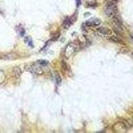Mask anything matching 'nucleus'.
<instances>
[{
    "mask_svg": "<svg viewBox=\"0 0 133 133\" xmlns=\"http://www.w3.org/2000/svg\"><path fill=\"white\" fill-rule=\"evenodd\" d=\"M104 13L109 17H112L115 15H117L118 9H117L116 3L113 2H110L108 3L105 8H104Z\"/></svg>",
    "mask_w": 133,
    "mask_h": 133,
    "instance_id": "1",
    "label": "nucleus"
},
{
    "mask_svg": "<svg viewBox=\"0 0 133 133\" xmlns=\"http://www.w3.org/2000/svg\"><path fill=\"white\" fill-rule=\"evenodd\" d=\"M112 26L115 31L117 33H121L124 31V26H123L122 20L118 15L112 17Z\"/></svg>",
    "mask_w": 133,
    "mask_h": 133,
    "instance_id": "2",
    "label": "nucleus"
},
{
    "mask_svg": "<svg viewBox=\"0 0 133 133\" xmlns=\"http://www.w3.org/2000/svg\"><path fill=\"white\" fill-rule=\"evenodd\" d=\"M76 50H77V46L73 43L69 44L68 45L66 46V49H65L64 51V55L66 58L71 57L75 53Z\"/></svg>",
    "mask_w": 133,
    "mask_h": 133,
    "instance_id": "3",
    "label": "nucleus"
},
{
    "mask_svg": "<svg viewBox=\"0 0 133 133\" xmlns=\"http://www.w3.org/2000/svg\"><path fill=\"white\" fill-rule=\"evenodd\" d=\"M101 21L98 18H91L85 22V25L87 27H98L101 25Z\"/></svg>",
    "mask_w": 133,
    "mask_h": 133,
    "instance_id": "4",
    "label": "nucleus"
},
{
    "mask_svg": "<svg viewBox=\"0 0 133 133\" xmlns=\"http://www.w3.org/2000/svg\"><path fill=\"white\" fill-rule=\"evenodd\" d=\"M97 31L99 33L102 34L103 35H112V31L110 30V29L107 28V27H100L97 29Z\"/></svg>",
    "mask_w": 133,
    "mask_h": 133,
    "instance_id": "5",
    "label": "nucleus"
},
{
    "mask_svg": "<svg viewBox=\"0 0 133 133\" xmlns=\"http://www.w3.org/2000/svg\"><path fill=\"white\" fill-rule=\"evenodd\" d=\"M73 23V21L70 18H66V19L63 21V26L65 29H69L70 27L71 26V25Z\"/></svg>",
    "mask_w": 133,
    "mask_h": 133,
    "instance_id": "6",
    "label": "nucleus"
},
{
    "mask_svg": "<svg viewBox=\"0 0 133 133\" xmlns=\"http://www.w3.org/2000/svg\"><path fill=\"white\" fill-rule=\"evenodd\" d=\"M14 73L17 78H19L21 75V69H20L19 67H18V66H15V68L14 69Z\"/></svg>",
    "mask_w": 133,
    "mask_h": 133,
    "instance_id": "7",
    "label": "nucleus"
},
{
    "mask_svg": "<svg viewBox=\"0 0 133 133\" xmlns=\"http://www.w3.org/2000/svg\"><path fill=\"white\" fill-rule=\"evenodd\" d=\"M110 41H113V42L115 43H123V41H122V40H121V39H119L118 37L115 36H112L110 38Z\"/></svg>",
    "mask_w": 133,
    "mask_h": 133,
    "instance_id": "8",
    "label": "nucleus"
},
{
    "mask_svg": "<svg viewBox=\"0 0 133 133\" xmlns=\"http://www.w3.org/2000/svg\"><path fill=\"white\" fill-rule=\"evenodd\" d=\"M55 80H56V82L58 83V84H60L61 81V79L60 75L58 74V73L55 72Z\"/></svg>",
    "mask_w": 133,
    "mask_h": 133,
    "instance_id": "9",
    "label": "nucleus"
},
{
    "mask_svg": "<svg viewBox=\"0 0 133 133\" xmlns=\"http://www.w3.org/2000/svg\"><path fill=\"white\" fill-rule=\"evenodd\" d=\"M5 80V75L3 71H0V84H2Z\"/></svg>",
    "mask_w": 133,
    "mask_h": 133,
    "instance_id": "10",
    "label": "nucleus"
},
{
    "mask_svg": "<svg viewBox=\"0 0 133 133\" xmlns=\"http://www.w3.org/2000/svg\"><path fill=\"white\" fill-rule=\"evenodd\" d=\"M61 64H62L63 68L65 70H66V71H67V70H68V69H69L68 65H67V64H66V63L65 62V61H63L62 62H61Z\"/></svg>",
    "mask_w": 133,
    "mask_h": 133,
    "instance_id": "11",
    "label": "nucleus"
},
{
    "mask_svg": "<svg viewBox=\"0 0 133 133\" xmlns=\"http://www.w3.org/2000/svg\"><path fill=\"white\" fill-rule=\"evenodd\" d=\"M75 1H76V2H77V5L79 6V5L81 4V0H75Z\"/></svg>",
    "mask_w": 133,
    "mask_h": 133,
    "instance_id": "12",
    "label": "nucleus"
},
{
    "mask_svg": "<svg viewBox=\"0 0 133 133\" xmlns=\"http://www.w3.org/2000/svg\"><path fill=\"white\" fill-rule=\"evenodd\" d=\"M132 57H133V53H132Z\"/></svg>",
    "mask_w": 133,
    "mask_h": 133,
    "instance_id": "13",
    "label": "nucleus"
}]
</instances>
